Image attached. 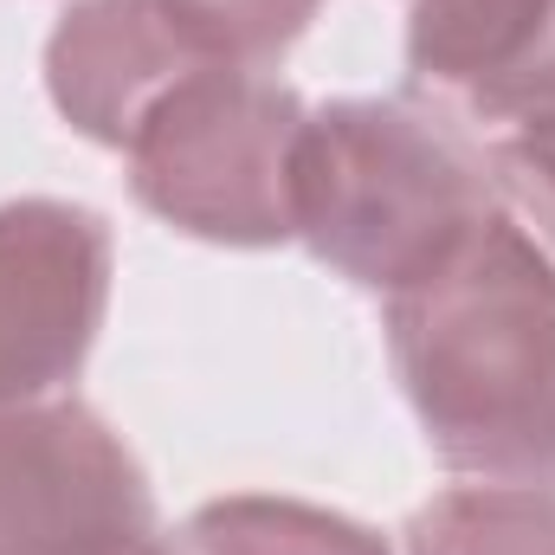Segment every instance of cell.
I'll return each instance as SVG.
<instances>
[{
	"instance_id": "obj_8",
	"label": "cell",
	"mask_w": 555,
	"mask_h": 555,
	"mask_svg": "<svg viewBox=\"0 0 555 555\" xmlns=\"http://www.w3.org/2000/svg\"><path fill=\"white\" fill-rule=\"evenodd\" d=\"M408 555H555V485H459L420 504Z\"/></svg>"
},
{
	"instance_id": "obj_9",
	"label": "cell",
	"mask_w": 555,
	"mask_h": 555,
	"mask_svg": "<svg viewBox=\"0 0 555 555\" xmlns=\"http://www.w3.org/2000/svg\"><path fill=\"white\" fill-rule=\"evenodd\" d=\"M188 555H388V543L297 498H220L188 517Z\"/></svg>"
},
{
	"instance_id": "obj_1",
	"label": "cell",
	"mask_w": 555,
	"mask_h": 555,
	"mask_svg": "<svg viewBox=\"0 0 555 555\" xmlns=\"http://www.w3.org/2000/svg\"><path fill=\"white\" fill-rule=\"evenodd\" d=\"M426 446L485 485H555V259L498 207L388 297Z\"/></svg>"
},
{
	"instance_id": "obj_5",
	"label": "cell",
	"mask_w": 555,
	"mask_h": 555,
	"mask_svg": "<svg viewBox=\"0 0 555 555\" xmlns=\"http://www.w3.org/2000/svg\"><path fill=\"white\" fill-rule=\"evenodd\" d=\"M111 304V227L72 201L0 207V408L59 401Z\"/></svg>"
},
{
	"instance_id": "obj_10",
	"label": "cell",
	"mask_w": 555,
	"mask_h": 555,
	"mask_svg": "<svg viewBox=\"0 0 555 555\" xmlns=\"http://www.w3.org/2000/svg\"><path fill=\"white\" fill-rule=\"evenodd\" d=\"M220 59L233 65H266L278 59L310 20L323 0H168Z\"/></svg>"
},
{
	"instance_id": "obj_2",
	"label": "cell",
	"mask_w": 555,
	"mask_h": 555,
	"mask_svg": "<svg viewBox=\"0 0 555 555\" xmlns=\"http://www.w3.org/2000/svg\"><path fill=\"white\" fill-rule=\"evenodd\" d=\"M498 214L491 168L401 98H343L291 149V233L362 291H408Z\"/></svg>"
},
{
	"instance_id": "obj_11",
	"label": "cell",
	"mask_w": 555,
	"mask_h": 555,
	"mask_svg": "<svg viewBox=\"0 0 555 555\" xmlns=\"http://www.w3.org/2000/svg\"><path fill=\"white\" fill-rule=\"evenodd\" d=\"M485 124H511V130H537L555 124V0L543 7V20L530 26V39L517 46V59L465 104Z\"/></svg>"
},
{
	"instance_id": "obj_6",
	"label": "cell",
	"mask_w": 555,
	"mask_h": 555,
	"mask_svg": "<svg viewBox=\"0 0 555 555\" xmlns=\"http://www.w3.org/2000/svg\"><path fill=\"white\" fill-rule=\"evenodd\" d=\"M220 52L168 0H72L46 39V91L78 137L124 149L137 124Z\"/></svg>"
},
{
	"instance_id": "obj_7",
	"label": "cell",
	"mask_w": 555,
	"mask_h": 555,
	"mask_svg": "<svg viewBox=\"0 0 555 555\" xmlns=\"http://www.w3.org/2000/svg\"><path fill=\"white\" fill-rule=\"evenodd\" d=\"M550 0H414L408 13V65L420 85L472 104L530 39Z\"/></svg>"
},
{
	"instance_id": "obj_4",
	"label": "cell",
	"mask_w": 555,
	"mask_h": 555,
	"mask_svg": "<svg viewBox=\"0 0 555 555\" xmlns=\"http://www.w3.org/2000/svg\"><path fill=\"white\" fill-rule=\"evenodd\" d=\"M0 555H181L124 439L78 401L0 408Z\"/></svg>"
},
{
	"instance_id": "obj_3",
	"label": "cell",
	"mask_w": 555,
	"mask_h": 555,
	"mask_svg": "<svg viewBox=\"0 0 555 555\" xmlns=\"http://www.w3.org/2000/svg\"><path fill=\"white\" fill-rule=\"evenodd\" d=\"M304 98L259 65L214 59L188 72L124 142L137 201L207 246H284L291 233V149Z\"/></svg>"
},
{
	"instance_id": "obj_12",
	"label": "cell",
	"mask_w": 555,
	"mask_h": 555,
	"mask_svg": "<svg viewBox=\"0 0 555 555\" xmlns=\"http://www.w3.org/2000/svg\"><path fill=\"white\" fill-rule=\"evenodd\" d=\"M491 168V188H504L524 220L537 227L530 240L555 253V124H537V130H504L485 155Z\"/></svg>"
}]
</instances>
